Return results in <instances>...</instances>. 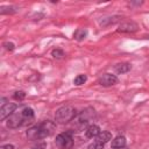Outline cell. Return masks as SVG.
<instances>
[{"label":"cell","mask_w":149,"mask_h":149,"mask_svg":"<svg viewBox=\"0 0 149 149\" xmlns=\"http://www.w3.org/2000/svg\"><path fill=\"white\" fill-rule=\"evenodd\" d=\"M116 149H128L127 147H122V148H116Z\"/></svg>","instance_id":"44dd1931"},{"label":"cell","mask_w":149,"mask_h":149,"mask_svg":"<svg viewBox=\"0 0 149 149\" xmlns=\"http://www.w3.org/2000/svg\"><path fill=\"white\" fill-rule=\"evenodd\" d=\"M0 149H14V146L13 144H3L0 147Z\"/></svg>","instance_id":"ffe728a7"},{"label":"cell","mask_w":149,"mask_h":149,"mask_svg":"<svg viewBox=\"0 0 149 149\" xmlns=\"http://www.w3.org/2000/svg\"><path fill=\"white\" fill-rule=\"evenodd\" d=\"M77 116V111L72 106H63L56 111L55 120L58 123H68Z\"/></svg>","instance_id":"3957f363"},{"label":"cell","mask_w":149,"mask_h":149,"mask_svg":"<svg viewBox=\"0 0 149 149\" xmlns=\"http://www.w3.org/2000/svg\"><path fill=\"white\" fill-rule=\"evenodd\" d=\"M16 107H17V106H16L15 104H12V102H8V104L2 105L1 108H0V120L3 121L6 118L10 116V115L15 112Z\"/></svg>","instance_id":"8992f818"},{"label":"cell","mask_w":149,"mask_h":149,"mask_svg":"<svg viewBox=\"0 0 149 149\" xmlns=\"http://www.w3.org/2000/svg\"><path fill=\"white\" fill-rule=\"evenodd\" d=\"M130 70V65L128 63H119L115 65V71L118 73H125Z\"/></svg>","instance_id":"7c38bea8"},{"label":"cell","mask_w":149,"mask_h":149,"mask_svg":"<svg viewBox=\"0 0 149 149\" xmlns=\"http://www.w3.org/2000/svg\"><path fill=\"white\" fill-rule=\"evenodd\" d=\"M109 140H112V134L109 133V132H107V130H102V132H100L99 133V135L95 137V141H98V142H100V143H106V142H108Z\"/></svg>","instance_id":"30bf717a"},{"label":"cell","mask_w":149,"mask_h":149,"mask_svg":"<svg viewBox=\"0 0 149 149\" xmlns=\"http://www.w3.org/2000/svg\"><path fill=\"white\" fill-rule=\"evenodd\" d=\"M92 118H94V109L92 107H87L80 112V114L77 116V121L79 122L80 126H84V125L88 123Z\"/></svg>","instance_id":"5b68a950"},{"label":"cell","mask_w":149,"mask_h":149,"mask_svg":"<svg viewBox=\"0 0 149 149\" xmlns=\"http://www.w3.org/2000/svg\"><path fill=\"white\" fill-rule=\"evenodd\" d=\"M55 129H56L55 122H52L50 120H47V121H43V122H41V123L36 125V126L30 127L27 130L26 135H27V137L29 140H33V141L42 140L44 137H48V136L52 135Z\"/></svg>","instance_id":"6da1fadb"},{"label":"cell","mask_w":149,"mask_h":149,"mask_svg":"<svg viewBox=\"0 0 149 149\" xmlns=\"http://www.w3.org/2000/svg\"><path fill=\"white\" fill-rule=\"evenodd\" d=\"M3 47H5L7 50H9V51L14 50V48H15V45H14L12 42H6V43H3Z\"/></svg>","instance_id":"ac0fdd59"},{"label":"cell","mask_w":149,"mask_h":149,"mask_svg":"<svg viewBox=\"0 0 149 149\" xmlns=\"http://www.w3.org/2000/svg\"><path fill=\"white\" fill-rule=\"evenodd\" d=\"M104 143H100V142H98V141H94L93 143H91L88 147H87V149H104Z\"/></svg>","instance_id":"9a60e30c"},{"label":"cell","mask_w":149,"mask_h":149,"mask_svg":"<svg viewBox=\"0 0 149 149\" xmlns=\"http://www.w3.org/2000/svg\"><path fill=\"white\" fill-rule=\"evenodd\" d=\"M137 29H139V26L135 22H125V23L120 24V27L118 28V31H121V33H134Z\"/></svg>","instance_id":"ba28073f"},{"label":"cell","mask_w":149,"mask_h":149,"mask_svg":"<svg viewBox=\"0 0 149 149\" xmlns=\"http://www.w3.org/2000/svg\"><path fill=\"white\" fill-rule=\"evenodd\" d=\"M111 146H112V148H113V149L126 147V137H125V136H116L115 139H113V140H112Z\"/></svg>","instance_id":"8fae6325"},{"label":"cell","mask_w":149,"mask_h":149,"mask_svg":"<svg viewBox=\"0 0 149 149\" xmlns=\"http://www.w3.org/2000/svg\"><path fill=\"white\" fill-rule=\"evenodd\" d=\"M87 80V77H86V74H83V73H80V74H78L74 79H73V84L74 85H83L85 81Z\"/></svg>","instance_id":"5bb4252c"},{"label":"cell","mask_w":149,"mask_h":149,"mask_svg":"<svg viewBox=\"0 0 149 149\" xmlns=\"http://www.w3.org/2000/svg\"><path fill=\"white\" fill-rule=\"evenodd\" d=\"M98 83L101 85V86H112V85H115L118 83V78L116 76L112 74V73H104L99 79H98Z\"/></svg>","instance_id":"52a82bcc"},{"label":"cell","mask_w":149,"mask_h":149,"mask_svg":"<svg viewBox=\"0 0 149 149\" xmlns=\"http://www.w3.org/2000/svg\"><path fill=\"white\" fill-rule=\"evenodd\" d=\"M34 121V111L30 107H24L17 113H13L10 116L7 118V127L8 128H19L21 126L29 125Z\"/></svg>","instance_id":"7a4b0ae2"},{"label":"cell","mask_w":149,"mask_h":149,"mask_svg":"<svg viewBox=\"0 0 149 149\" xmlns=\"http://www.w3.org/2000/svg\"><path fill=\"white\" fill-rule=\"evenodd\" d=\"M47 147V144L44 143V142H42V143H40V144H37V146H35L33 149H44Z\"/></svg>","instance_id":"d6986e66"},{"label":"cell","mask_w":149,"mask_h":149,"mask_svg":"<svg viewBox=\"0 0 149 149\" xmlns=\"http://www.w3.org/2000/svg\"><path fill=\"white\" fill-rule=\"evenodd\" d=\"M100 132H101V130H100L99 126H97V125H90V126L86 128V130H85V135H86V137H88V139H93V137H97Z\"/></svg>","instance_id":"9c48e42d"},{"label":"cell","mask_w":149,"mask_h":149,"mask_svg":"<svg viewBox=\"0 0 149 149\" xmlns=\"http://www.w3.org/2000/svg\"><path fill=\"white\" fill-rule=\"evenodd\" d=\"M24 97H26V93H24L23 91H16V92H14V94H13V98H14L15 100H23Z\"/></svg>","instance_id":"2e32d148"},{"label":"cell","mask_w":149,"mask_h":149,"mask_svg":"<svg viewBox=\"0 0 149 149\" xmlns=\"http://www.w3.org/2000/svg\"><path fill=\"white\" fill-rule=\"evenodd\" d=\"M51 55H52L54 58H62L64 56V51L61 50V49H55V50H52Z\"/></svg>","instance_id":"e0dca14e"},{"label":"cell","mask_w":149,"mask_h":149,"mask_svg":"<svg viewBox=\"0 0 149 149\" xmlns=\"http://www.w3.org/2000/svg\"><path fill=\"white\" fill-rule=\"evenodd\" d=\"M86 36H87V30L84 28H79L74 31V38L78 41H83Z\"/></svg>","instance_id":"4fadbf2b"},{"label":"cell","mask_w":149,"mask_h":149,"mask_svg":"<svg viewBox=\"0 0 149 149\" xmlns=\"http://www.w3.org/2000/svg\"><path fill=\"white\" fill-rule=\"evenodd\" d=\"M56 146L59 149H70L73 146V137H72V132L68 130L64 133H61L56 136L55 140Z\"/></svg>","instance_id":"277c9868"}]
</instances>
